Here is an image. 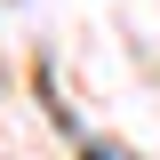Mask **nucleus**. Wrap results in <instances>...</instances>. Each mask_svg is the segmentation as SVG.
<instances>
[{
    "mask_svg": "<svg viewBox=\"0 0 160 160\" xmlns=\"http://www.w3.org/2000/svg\"><path fill=\"white\" fill-rule=\"evenodd\" d=\"M88 160H120V152H112V144H88Z\"/></svg>",
    "mask_w": 160,
    "mask_h": 160,
    "instance_id": "nucleus-1",
    "label": "nucleus"
}]
</instances>
